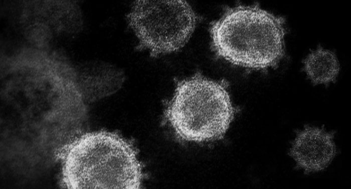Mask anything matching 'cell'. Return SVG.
<instances>
[{"label":"cell","instance_id":"1","mask_svg":"<svg viewBox=\"0 0 351 189\" xmlns=\"http://www.w3.org/2000/svg\"><path fill=\"white\" fill-rule=\"evenodd\" d=\"M132 140L100 130L84 134L67 148L63 180L69 188L138 189L143 166Z\"/></svg>","mask_w":351,"mask_h":189},{"label":"cell","instance_id":"2","mask_svg":"<svg viewBox=\"0 0 351 189\" xmlns=\"http://www.w3.org/2000/svg\"><path fill=\"white\" fill-rule=\"evenodd\" d=\"M210 32L216 54L236 66L275 68L285 54V18L256 5L228 8Z\"/></svg>","mask_w":351,"mask_h":189},{"label":"cell","instance_id":"3","mask_svg":"<svg viewBox=\"0 0 351 189\" xmlns=\"http://www.w3.org/2000/svg\"><path fill=\"white\" fill-rule=\"evenodd\" d=\"M235 112L226 84L197 73L177 82L163 118L178 139L198 142L221 138Z\"/></svg>","mask_w":351,"mask_h":189},{"label":"cell","instance_id":"4","mask_svg":"<svg viewBox=\"0 0 351 189\" xmlns=\"http://www.w3.org/2000/svg\"><path fill=\"white\" fill-rule=\"evenodd\" d=\"M126 19L137 38L136 50L148 51L152 58L180 50L198 20L190 4L182 0H135Z\"/></svg>","mask_w":351,"mask_h":189},{"label":"cell","instance_id":"5","mask_svg":"<svg viewBox=\"0 0 351 189\" xmlns=\"http://www.w3.org/2000/svg\"><path fill=\"white\" fill-rule=\"evenodd\" d=\"M333 136L332 132L323 128L307 126L297 133L289 154L304 172L322 170L336 155Z\"/></svg>","mask_w":351,"mask_h":189},{"label":"cell","instance_id":"6","mask_svg":"<svg viewBox=\"0 0 351 189\" xmlns=\"http://www.w3.org/2000/svg\"><path fill=\"white\" fill-rule=\"evenodd\" d=\"M21 16L40 21L55 36L75 34L82 30L83 20L79 5L70 0L24 2Z\"/></svg>","mask_w":351,"mask_h":189},{"label":"cell","instance_id":"7","mask_svg":"<svg viewBox=\"0 0 351 189\" xmlns=\"http://www.w3.org/2000/svg\"><path fill=\"white\" fill-rule=\"evenodd\" d=\"M304 70L311 82L315 84H327L337 77L339 65L332 52L319 48L312 52L304 62Z\"/></svg>","mask_w":351,"mask_h":189}]
</instances>
